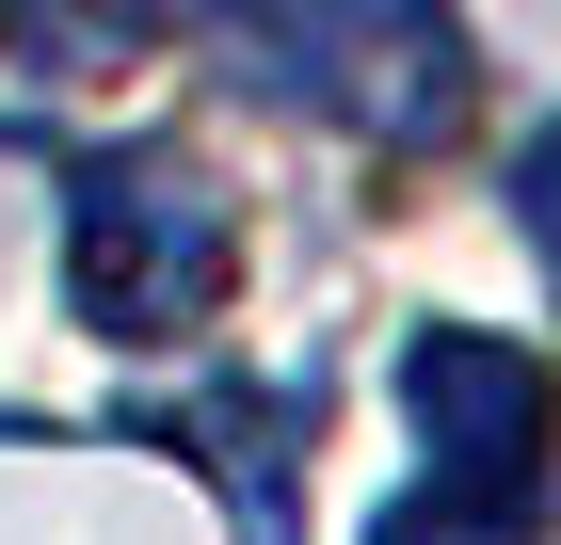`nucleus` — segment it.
<instances>
[{
    "mask_svg": "<svg viewBox=\"0 0 561 545\" xmlns=\"http://www.w3.org/2000/svg\"><path fill=\"white\" fill-rule=\"evenodd\" d=\"M417 433H433V498L529 530V481H546V370H529L514 337H417Z\"/></svg>",
    "mask_w": 561,
    "mask_h": 545,
    "instance_id": "f03ea898",
    "label": "nucleus"
},
{
    "mask_svg": "<svg viewBox=\"0 0 561 545\" xmlns=\"http://www.w3.org/2000/svg\"><path fill=\"white\" fill-rule=\"evenodd\" d=\"M65 289L96 337H193L225 305V193L176 145L129 161H81V209H65Z\"/></svg>",
    "mask_w": 561,
    "mask_h": 545,
    "instance_id": "f257e3e1",
    "label": "nucleus"
}]
</instances>
